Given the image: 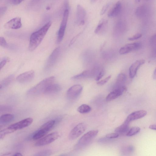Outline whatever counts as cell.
I'll list each match as a JSON object with an SVG mask.
<instances>
[{
  "mask_svg": "<svg viewBox=\"0 0 156 156\" xmlns=\"http://www.w3.org/2000/svg\"><path fill=\"white\" fill-rule=\"evenodd\" d=\"M86 16V12L84 9L80 5L78 4L76 7V22L79 25H83L85 22Z\"/></svg>",
  "mask_w": 156,
  "mask_h": 156,
  "instance_id": "obj_10",
  "label": "cell"
},
{
  "mask_svg": "<svg viewBox=\"0 0 156 156\" xmlns=\"http://www.w3.org/2000/svg\"><path fill=\"white\" fill-rule=\"evenodd\" d=\"M60 48L57 47L55 49L49 57L45 65V68H50L57 61L60 52Z\"/></svg>",
  "mask_w": 156,
  "mask_h": 156,
  "instance_id": "obj_11",
  "label": "cell"
},
{
  "mask_svg": "<svg viewBox=\"0 0 156 156\" xmlns=\"http://www.w3.org/2000/svg\"><path fill=\"white\" fill-rule=\"evenodd\" d=\"M12 155L14 156H23V155L20 153L17 152L14 153Z\"/></svg>",
  "mask_w": 156,
  "mask_h": 156,
  "instance_id": "obj_41",
  "label": "cell"
},
{
  "mask_svg": "<svg viewBox=\"0 0 156 156\" xmlns=\"http://www.w3.org/2000/svg\"><path fill=\"white\" fill-rule=\"evenodd\" d=\"M110 5V3H108L104 5V6L101 9L100 12V14L101 15H103L106 12L108 9Z\"/></svg>",
  "mask_w": 156,
  "mask_h": 156,
  "instance_id": "obj_36",
  "label": "cell"
},
{
  "mask_svg": "<svg viewBox=\"0 0 156 156\" xmlns=\"http://www.w3.org/2000/svg\"><path fill=\"white\" fill-rule=\"evenodd\" d=\"M142 37V34L140 33L136 34L133 36L129 37L128 40L130 41H133L140 38Z\"/></svg>",
  "mask_w": 156,
  "mask_h": 156,
  "instance_id": "obj_35",
  "label": "cell"
},
{
  "mask_svg": "<svg viewBox=\"0 0 156 156\" xmlns=\"http://www.w3.org/2000/svg\"><path fill=\"white\" fill-rule=\"evenodd\" d=\"M97 0H91V2L92 3H94Z\"/></svg>",
  "mask_w": 156,
  "mask_h": 156,
  "instance_id": "obj_43",
  "label": "cell"
},
{
  "mask_svg": "<svg viewBox=\"0 0 156 156\" xmlns=\"http://www.w3.org/2000/svg\"><path fill=\"white\" fill-rule=\"evenodd\" d=\"M119 135V134L116 133H112L107 134L106 137L108 139L115 138L118 137Z\"/></svg>",
  "mask_w": 156,
  "mask_h": 156,
  "instance_id": "obj_34",
  "label": "cell"
},
{
  "mask_svg": "<svg viewBox=\"0 0 156 156\" xmlns=\"http://www.w3.org/2000/svg\"><path fill=\"white\" fill-rule=\"evenodd\" d=\"M129 123L125 121L122 124L115 129V133L119 134H126L129 129Z\"/></svg>",
  "mask_w": 156,
  "mask_h": 156,
  "instance_id": "obj_24",
  "label": "cell"
},
{
  "mask_svg": "<svg viewBox=\"0 0 156 156\" xmlns=\"http://www.w3.org/2000/svg\"><path fill=\"white\" fill-rule=\"evenodd\" d=\"M61 86L58 84L52 83L49 85L45 89L43 94H51L59 92L61 90Z\"/></svg>",
  "mask_w": 156,
  "mask_h": 156,
  "instance_id": "obj_19",
  "label": "cell"
},
{
  "mask_svg": "<svg viewBox=\"0 0 156 156\" xmlns=\"http://www.w3.org/2000/svg\"><path fill=\"white\" fill-rule=\"evenodd\" d=\"M0 44L2 47L6 48L8 47V44L5 39L3 37H0Z\"/></svg>",
  "mask_w": 156,
  "mask_h": 156,
  "instance_id": "obj_33",
  "label": "cell"
},
{
  "mask_svg": "<svg viewBox=\"0 0 156 156\" xmlns=\"http://www.w3.org/2000/svg\"><path fill=\"white\" fill-rule=\"evenodd\" d=\"M21 19L20 17H17L12 18L4 25V27L6 29H17L22 26Z\"/></svg>",
  "mask_w": 156,
  "mask_h": 156,
  "instance_id": "obj_13",
  "label": "cell"
},
{
  "mask_svg": "<svg viewBox=\"0 0 156 156\" xmlns=\"http://www.w3.org/2000/svg\"><path fill=\"white\" fill-rule=\"evenodd\" d=\"M122 8L121 2L118 1L108 14V16L110 17H115L118 16L121 12Z\"/></svg>",
  "mask_w": 156,
  "mask_h": 156,
  "instance_id": "obj_20",
  "label": "cell"
},
{
  "mask_svg": "<svg viewBox=\"0 0 156 156\" xmlns=\"http://www.w3.org/2000/svg\"><path fill=\"white\" fill-rule=\"evenodd\" d=\"M14 119L13 115L10 114H5L1 115L0 118V124H6L12 121Z\"/></svg>",
  "mask_w": 156,
  "mask_h": 156,
  "instance_id": "obj_25",
  "label": "cell"
},
{
  "mask_svg": "<svg viewBox=\"0 0 156 156\" xmlns=\"http://www.w3.org/2000/svg\"><path fill=\"white\" fill-rule=\"evenodd\" d=\"M126 79V76L125 74L122 73L119 74L116 79L115 88L125 87V84Z\"/></svg>",
  "mask_w": 156,
  "mask_h": 156,
  "instance_id": "obj_22",
  "label": "cell"
},
{
  "mask_svg": "<svg viewBox=\"0 0 156 156\" xmlns=\"http://www.w3.org/2000/svg\"><path fill=\"white\" fill-rule=\"evenodd\" d=\"M147 112L144 110L135 111L129 114L127 117L125 121L130 123L136 120L142 118L145 116Z\"/></svg>",
  "mask_w": 156,
  "mask_h": 156,
  "instance_id": "obj_14",
  "label": "cell"
},
{
  "mask_svg": "<svg viewBox=\"0 0 156 156\" xmlns=\"http://www.w3.org/2000/svg\"><path fill=\"white\" fill-rule=\"evenodd\" d=\"M140 130V128L138 127H133L129 129L126 134L127 136H132L138 133Z\"/></svg>",
  "mask_w": 156,
  "mask_h": 156,
  "instance_id": "obj_28",
  "label": "cell"
},
{
  "mask_svg": "<svg viewBox=\"0 0 156 156\" xmlns=\"http://www.w3.org/2000/svg\"><path fill=\"white\" fill-rule=\"evenodd\" d=\"M51 25L48 22L38 30L33 33L30 36L29 49L30 51L34 50L40 44Z\"/></svg>",
  "mask_w": 156,
  "mask_h": 156,
  "instance_id": "obj_1",
  "label": "cell"
},
{
  "mask_svg": "<svg viewBox=\"0 0 156 156\" xmlns=\"http://www.w3.org/2000/svg\"><path fill=\"white\" fill-rule=\"evenodd\" d=\"M141 0H135V1L136 3L139 2Z\"/></svg>",
  "mask_w": 156,
  "mask_h": 156,
  "instance_id": "obj_44",
  "label": "cell"
},
{
  "mask_svg": "<svg viewBox=\"0 0 156 156\" xmlns=\"http://www.w3.org/2000/svg\"><path fill=\"white\" fill-rule=\"evenodd\" d=\"M108 21L105 19H101L97 26L94 32L98 34H103L105 33L107 29Z\"/></svg>",
  "mask_w": 156,
  "mask_h": 156,
  "instance_id": "obj_18",
  "label": "cell"
},
{
  "mask_svg": "<svg viewBox=\"0 0 156 156\" xmlns=\"http://www.w3.org/2000/svg\"><path fill=\"white\" fill-rule=\"evenodd\" d=\"M148 8L145 5L138 7L135 10V15L138 17L141 18L145 16L148 12Z\"/></svg>",
  "mask_w": 156,
  "mask_h": 156,
  "instance_id": "obj_23",
  "label": "cell"
},
{
  "mask_svg": "<svg viewBox=\"0 0 156 156\" xmlns=\"http://www.w3.org/2000/svg\"><path fill=\"white\" fill-rule=\"evenodd\" d=\"M153 77L154 79H156V68L154 72Z\"/></svg>",
  "mask_w": 156,
  "mask_h": 156,
  "instance_id": "obj_42",
  "label": "cell"
},
{
  "mask_svg": "<svg viewBox=\"0 0 156 156\" xmlns=\"http://www.w3.org/2000/svg\"><path fill=\"white\" fill-rule=\"evenodd\" d=\"M111 76H108L105 79L98 81L97 82V84L99 85H102L106 83L111 78Z\"/></svg>",
  "mask_w": 156,
  "mask_h": 156,
  "instance_id": "obj_32",
  "label": "cell"
},
{
  "mask_svg": "<svg viewBox=\"0 0 156 156\" xmlns=\"http://www.w3.org/2000/svg\"><path fill=\"white\" fill-rule=\"evenodd\" d=\"M91 110V107L86 104H83L80 106L77 109V111L81 113H86Z\"/></svg>",
  "mask_w": 156,
  "mask_h": 156,
  "instance_id": "obj_27",
  "label": "cell"
},
{
  "mask_svg": "<svg viewBox=\"0 0 156 156\" xmlns=\"http://www.w3.org/2000/svg\"><path fill=\"white\" fill-rule=\"evenodd\" d=\"M126 89V87L115 88L106 97V101H109L117 98L121 95Z\"/></svg>",
  "mask_w": 156,
  "mask_h": 156,
  "instance_id": "obj_17",
  "label": "cell"
},
{
  "mask_svg": "<svg viewBox=\"0 0 156 156\" xmlns=\"http://www.w3.org/2000/svg\"><path fill=\"white\" fill-rule=\"evenodd\" d=\"M33 119L30 117L23 119L18 122L14 123L8 127L14 131L22 129L30 126L33 122Z\"/></svg>",
  "mask_w": 156,
  "mask_h": 156,
  "instance_id": "obj_9",
  "label": "cell"
},
{
  "mask_svg": "<svg viewBox=\"0 0 156 156\" xmlns=\"http://www.w3.org/2000/svg\"><path fill=\"white\" fill-rule=\"evenodd\" d=\"M14 77V75H11L3 80L0 82V89L3 88L9 85L13 80Z\"/></svg>",
  "mask_w": 156,
  "mask_h": 156,
  "instance_id": "obj_26",
  "label": "cell"
},
{
  "mask_svg": "<svg viewBox=\"0 0 156 156\" xmlns=\"http://www.w3.org/2000/svg\"><path fill=\"white\" fill-rule=\"evenodd\" d=\"M141 44L140 42H135L127 44L120 48L119 53L121 55L127 54L139 49L141 48Z\"/></svg>",
  "mask_w": 156,
  "mask_h": 156,
  "instance_id": "obj_12",
  "label": "cell"
},
{
  "mask_svg": "<svg viewBox=\"0 0 156 156\" xmlns=\"http://www.w3.org/2000/svg\"><path fill=\"white\" fill-rule=\"evenodd\" d=\"M52 152L50 149L44 150L35 154L34 155L35 156H47L51 154Z\"/></svg>",
  "mask_w": 156,
  "mask_h": 156,
  "instance_id": "obj_29",
  "label": "cell"
},
{
  "mask_svg": "<svg viewBox=\"0 0 156 156\" xmlns=\"http://www.w3.org/2000/svg\"><path fill=\"white\" fill-rule=\"evenodd\" d=\"M59 136L58 132L52 133L40 139L35 143V145L36 146H41L48 145L57 140Z\"/></svg>",
  "mask_w": 156,
  "mask_h": 156,
  "instance_id": "obj_4",
  "label": "cell"
},
{
  "mask_svg": "<svg viewBox=\"0 0 156 156\" xmlns=\"http://www.w3.org/2000/svg\"><path fill=\"white\" fill-rule=\"evenodd\" d=\"M82 89V87L79 84H76L72 86L67 92V98L70 100L76 98L81 93Z\"/></svg>",
  "mask_w": 156,
  "mask_h": 156,
  "instance_id": "obj_8",
  "label": "cell"
},
{
  "mask_svg": "<svg viewBox=\"0 0 156 156\" xmlns=\"http://www.w3.org/2000/svg\"><path fill=\"white\" fill-rule=\"evenodd\" d=\"M7 61V59L5 58L3 59L0 62V69H1L6 64Z\"/></svg>",
  "mask_w": 156,
  "mask_h": 156,
  "instance_id": "obj_38",
  "label": "cell"
},
{
  "mask_svg": "<svg viewBox=\"0 0 156 156\" xmlns=\"http://www.w3.org/2000/svg\"><path fill=\"white\" fill-rule=\"evenodd\" d=\"M101 69L98 67H96L90 70H85L80 73L72 77V79H78L86 78H96Z\"/></svg>",
  "mask_w": 156,
  "mask_h": 156,
  "instance_id": "obj_5",
  "label": "cell"
},
{
  "mask_svg": "<svg viewBox=\"0 0 156 156\" xmlns=\"http://www.w3.org/2000/svg\"><path fill=\"white\" fill-rule=\"evenodd\" d=\"M69 15V9H65L62 20L58 32L57 41L60 42L62 40L66 29Z\"/></svg>",
  "mask_w": 156,
  "mask_h": 156,
  "instance_id": "obj_3",
  "label": "cell"
},
{
  "mask_svg": "<svg viewBox=\"0 0 156 156\" xmlns=\"http://www.w3.org/2000/svg\"><path fill=\"white\" fill-rule=\"evenodd\" d=\"M105 74V71L103 69H101L97 76L95 78V80L96 81H99L101 78Z\"/></svg>",
  "mask_w": 156,
  "mask_h": 156,
  "instance_id": "obj_37",
  "label": "cell"
},
{
  "mask_svg": "<svg viewBox=\"0 0 156 156\" xmlns=\"http://www.w3.org/2000/svg\"><path fill=\"white\" fill-rule=\"evenodd\" d=\"M150 43L152 48L154 51H156V33L151 38Z\"/></svg>",
  "mask_w": 156,
  "mask_h": 156,
  "instance_id": "obj_31",
  "label": "cell"
},
{
  "mask_svg": "<svg viewBox=\"0 0 156 156\" xmlns=\"http://www.w3.org/2000/svg\"><path fill=\"white\" fill-rule=\"evenodd\" d=\"M34 76V72L31 70L19 75L16 78V80L20 83H26L31 81Z\"/></svg>",
  "mask_w": 156,
  "mask_h": 156,
  "instance_id": "obj_15",
  "label": "cell"
},
{
  "mask_svg": "<svg viewBox=\"0 0 156 156\" xmlns=\"http://www.w3.org/2000/svg\"><path fill=\"white\" fill-rule=\"evenodd\" d=\"M24 0H10L11 3L14 5H17L20 3Z\"/></svg>",
  "mask_w": 156,
  "mask_h": 156,
  "instance_id": "obj_39",
  "label": "cell"
},
{
  "mask_svg": "<svg viewBox=\"0 0 156 156\" xmlns=\"http://www.w3.org/2000/svg\"><path fill=\"white\" fill-rule=\"evenodd\" d=\"M14 132V131L13 130L9 128L8 127L6 129L1 130L0 132V139H3L6 134Z\"/></svg>",
  "mask_w": 156,
  "mask_h": 156,
  "instance_id": "obj_30",
  "label": "cell"
},
{
  "mask_svg": "<svg viewBox=\"0 0 156 156\" xmlns=\"http://www.w3.org/2000/svg\"><path fill=\"white\" fill-rule=\"evenodd\" d=\"M98 130H92L89 131L83 135L79 139L78 144L81 146H84L88 144L97 135Z\"/></svg>",
  "mask_w": 156,
  "mask_h": 156,
  "instance_id": "obj_7",
  "label": "cell"
},
{
  "mask_svg": "<svg viewBox=\"0 0 156 156\" xmlns=\"http://www.w3.org/2000/svg\"><path fill=\"white\" fill-rule=\"evenodd\" d=\"M145 62V61L144 59L138 60L131 65L129 68V76L130 78H133L135 76L138 69Z\"/></svg>",
  "mask_w": 156,
  "mask_h": 156,
  "instance_id": "obj_16",
  "label": "cell"
},
{
  "mask_svg": "<svg viewBox=\"0 0 156 156\" xmlns=\"http://www.w3.org/2000/svg\"><path fill=\"white\" fill-rule=\"evenodd\" d=\"M55 123V120H50L42 125L39 129L46 135L53 128Z\"/></svg>",
  "mask_w": 156,
  "mask_h": 156,
  "instance_id": "obj_21",
  "label": "cell"
},
{
  "mask_svg": "<svg viewBox=\"0 0 156 156\" xmlns=\"http://www.w3.org/2000/svg\"><path fill=\"white\" fill-rule=\"evenodd\" d=\"M149 127L151 129L156 130V124L150 125Z\"/></svg>",
  "mask_w": 156,
  "mask_h": 156,
  "instance_id": "obj_40",
  "label": "cell"
},
{
  "mask_svg": "<svg viewBox=\"0 0 156 156\" xmlns=\"http://www.w3.org/2000/svg\"><path fill=\"white\" fill-rule=\"evenodd\" d=\"M55 80V78L54 76L46 78L29 89L27 94L30 95H35L44 93L46 88L50 84L54 83Z\"/></svg>",
  "mask_w": 156,
  "mask_h": 156,
  "instance_id": "obj_2",
  "label": "cell"
},
{
  "mask_svg": "<svg viewBox=\"0 0 156 156\" xmlns=\"http://www.w3.org/2000/svg\"><path fill=\"white\" fill-rule=\"evenodd\" d=\"M86 126L84 123H80L76 125L71 131L69 135V139L73 140L78 138L85 131Z\"/></svg>",
  "mask_w": 156,
  "mask_h": 156,
  "instance_id": "obj_6",
  "label": "cell"
}]
</instances>
